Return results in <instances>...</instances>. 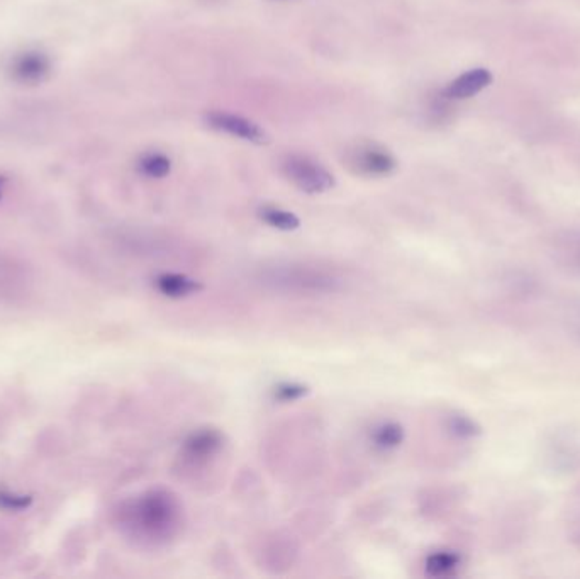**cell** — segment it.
I'll list each match as a JSON object with an SVG mask.
<instances>
[{
    "instance_id": "obj_8",
    "label": "cell",
    "mask_w": 580,
    "mask_h": 579,
    "mask_svg": "<svg viewBox=\"0 0 580 579\" xmlns=\"http://www.w3.org/2000/svg\"><path fill=\"white\" fill-rule=\"evenodd\" d=\"M492 82V75L486 68H474L470 72H465L455 79L448 89L445 90V96L448 99H455V100H462V99H469V97H474L484 90L487 85Z\"/></svg>"
},
{
    "instance_id": "obj_17",
    "label": "cell",
    "mask_w": 580,
    "mask_h": 579,
    "mask_svg": "<svg viewBox=\"0 0 580 579\" xmlns=\"http://www.w3.org/2000/svg\"><path fill=\"white\" fill-rule=\"evenodd\" d=\"M4 184H5V179L0 177V197H2V191H4Z\"/></svg>"
},
{
    "instance_id": "obj_11",
    "label": "cell",
    "mask_w": 580,
    "mask_h": 579,
    "mask_svg": "<svg viewBox=\"0 0 580 579\" xmlns=\"http://www.w3.org/2000/svg\"><path fill=\"white\" fill-rule=\"evenodd\" d=\"M257 216L265 225L279 231H296L301 226V219L292 211L279 207V205H263L258 207Z\"/></svg>"
},
{
    "instance_id": "obj_15",
    "label": "cell",
    "mask_w": 580,
    "mask_h": 579,
    "mask_svg": "<svg viewBox=\"0 0 580 579\" xmlns=\"http://www.w3.org/2000/svg\"><path fill=\"white\" fill-rule=\"evenodd\" d=\"M309 391L311 389L306 384L284 381V383H279L277 386H273L272 398L273 401H279V403H296V401L306 398Z\"/></svg>"
},
{
    "instance_id": "obj_4",
    "label": "cell",
    "mask_w": 580,
    "mask_h": 579,
    "mask_svg": "<svg viewBox=\"0 0 580 579\" xmlns=\"http://www.w3.org/2000/svg\"><path fill=\"white\" fill-rule=\"evenodd\" d=\"M206 122L216 132L235 136L237 140L248 142L253 145L270 143V136L261 128L260 124L247 120L239 114L226 112V111H213V112L206 114Z\"/></svg>"
},
{
    "instance_id": "obj_2",
    "label": "cell",
    "mask_w": 580,
    "mask_h": 579,
    "mask_svg": "<svg viewBox=\"0 0 580 579\" xmlns=\"http://www.w3.org/2000/svg\"><path fill=\"white\" fill-rule=\"evenodd\" d=\"M344 163L356 175L368 179L387 177L397 169V160L385 146L374 142H358L344 152Z\"/></svg>"
},
{
    "instance_id": "obj_7",
    "label": "cell",
    "mask_w": 580,
    "mask_h": 579,
    "mask_svg": "<svg viewBox=\"0 0 580 579\" xmlns=\"http://www.w3.org/2000/svg\"><path fill=\"white\" fill-rule=\"evenodd\" d=\"M154 290L170 300H185L204 290V284L197 279L178 272H163L153 280Z\"/></svg>"
},
{
    "instance_id": "obj_10",
    "label": "cell",
    "mask_w": 580,
    "mask_h": 579,
    "mask_svg": "<svg viewBox=\"0 0 580 579\" xmlns=\"http://www.w3.org/2000/svg\"><path fill=\"white\" fill-rule=\"evenodd\" d=\"M404 438H406V432H404L403 425L392 420L377 423L368 434L370 444L379 452L397 450L403 446Z\"/></svg>"
},
{
    "instance_id": "obj_9",
    "label": "cell",
    "mask_w": 580,
    "mask_h": 579,
    "mask_svg": "<svg viewBox=\"0 0 580 579\" xmlns=\"http://www.w3.org/2000/svg\"><path fill=\"white\" fill-rule=\"evenodd\" d=\"M279 282H284V284H290L292 288H296L299 290H318V292H324V290H334L336 288V279L330 278V276H324L320 272H312V270H290V276L287 272H282V276L277 278Z\"/></svg>"
},
{
    "instance_id": "obj_12",
    "label": "cell",
    "mask_w": 580,
    "mask_h": 579,
    "mask_svg": "<svg viewBox=\"0 0 580 579\" xmlns=\"http://www.w3.org/2000/svg\"><path fill=\"white\" fill-rule=\"evenodd\" d=\"M462 564V557L453 551H437L427 557L425 569L433 578H445L455 574V571Z\"/></svg>"
},
{
    "instance_id": "obj_14",
    "label": "cell",
    "mask_w": 580,
    "mask_h": 579,
    "mask_svg": "<svg viewBox=\"0 0 580 579\" xmlns=\"http://www.w3.org/2000/svg\"><path fill=\"white\" fill-rule=\"evenodd\" d=\"M447 430H448L453 437L462 438V440L475 438V437H479V435L482 434V428H480L479 423L472 420L470 416L460 415V413H453V415L448 416V420H447Z\"/></svg>"
},
{
    "instance_id": "obj_3",
    "label": "cell",
    "mask_w": 580,
    "mask_h": 579,
    "mask_svg": "<svg viewBox=\"0 0 580 579\" xmlns=\"http://www.w3.org/2000/svg\"><path fill=\"white\" fill-rule=\"evenodd\" d=\"M282 172L302 193L324 194L336 185L332 172L306 155H289L282 162Z\"/></svg>"
},
{
    "instance_id": "obj_5",
    "label": "cell",
    "mask_w": 580,
    "mask_h": 579,
    "mask_svg": "<svg viewBox=\"0 0 580 579\" xmlns=\"http://www.w3.org/2000/svg\"><path fill=\"white\" fill-rule=\"evenodd\" d=\"M225 447V435L217 428H199L187 435V438L182 442V454L184 458L192 462H207L216 458Z\"/></svg>"
},
{
    "instance_id": "obj_16",
    "label": "cell",
    "mask_w": 580,
    "mask_h": 579,
    "mask_svg": "<svg viewBox=\"0 0 580 579\" xmlns=\"http://www.w3.org/2000/svg\"><path fill=\"white\" fill-rule=\"evenodd\" d=\"M31 503H33V496L0 491V508L7 511H23L26 508L31 507Z\"/></svg>"
},
{
    "instance_id": "obj_6",
    "label": "cell",
    "mask_w": 580,
    "mask_h": 579,
    "mask_svg": "<svg viewBox=\"0 0 580 579\" xmlns=\"http://www.w3.org/2000/svg\"><path fill=\"white\" fill-rule=\"evenodd\" d=\"M51 70V61L45 53L29 49L16 55L11 61L9 72L11 77L19 84H41Z\"/></svg>"
},
{
    "instance_id": "obj_13",
    "label": "cell",
    "mask_w": 580,
    "mask_h": 579,
    "mask_svg": "<svg viewBox=\"0 0 580 579\" xmlns=\"http://www.w3.org/2000/svg\"><path fill=\"white\" fill-rule=\"evenodd\" d=\"M138 169L148 179H165L172 172V160L162 152H148L140 158Z\"/></svg>"
},
{
    "instance_id": "obj_1",
    "label": "cell",
    "mask_w": 580,
    "mask_h": 579,
    "mask_svg": "<svg viewBox=\"0 0 580 579\" xmlns=\"http://www.w3.org/2000/svg\"><path fill=\"white\" fill-rule=\"evenodd\" d=\"M184 508L172 491L156 488L142 493L126 511L132 533L148 542H166L182 529Z\"/></svg>"
}]
</instances>
